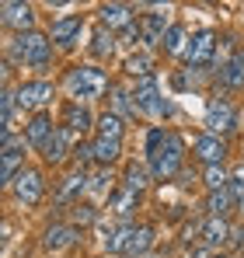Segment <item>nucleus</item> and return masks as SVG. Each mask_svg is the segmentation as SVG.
Segmentation results:
<instances>
[{
  "label": "nucleus",
  "mask_w": 244,
  "mask_h": 258,
  "mask_svg": "<svg viewBox=\"0 0 244 258\" xmlns=\"http://www.w3.org/2000/svg\"><path fill=\"white\" fill-rule=\"evenodd\" d=\"M42 192H45V181L35 168H25V171L14 178V196L21 206H39L42 203Z\"/></svg>",
  "instance_id": "nucleus-9"
},
{
  "label": "nucleus",
  "mask_w": 244,
  "mask_h": 258,
  "mask_svg": "<svg viewBox=\"0 0 244 258\" xmlns=\"http://www.w3.org/2000/svg\"><path fill=\"white\" fill-rule=\"evenodd\" d=\"M7 59H14V63H25V67H35V70H45V67H49V59H52V42H49L45 35H39V32L14 35Z\"/></svg>",
  "instance_id": "nucleus-2"
},
{
  "label": "nucleus",
  "mask_w": 244,
  "mask_h": 258,
  "mask_svg": "<svg viewBox=\"0 0 244 258\" xmlns=\"http://www.w3.org/2000/svg\"><path fill=\"white\" fill-rule=\"evenodd\" d=\"M108 185H112V174H108V168H101V171L91 174V185H87V192H108Z\"/></svg>",
  "instance_id": "nucleus-36"
},
{
  "label": "nucleus",
  "mask_w": 244,
  "mask_h": 258,
  "mask_svg": "<svg viewBox=\"0 0 244 258\" xmlns=\"http://www.w3.org/2000/svg\"><path fill=\"white\" fill-rule=\"evenodd\" d=\"M91 150H94V161H98L101 168H108L112 161H119V154H122V140H105V136H98V140L91 143Z\"/></svg>",
  "instance_id": "nucleus-22"
},
{
  "label": "nucleus",
  "mask_w": 244,
  "mask_h": 258,
  "mask_svg": "<svg viewBox=\"0 0 244 258\" xmlns=\"http://www.w3.org/2000/svg\"><path fill=\"white\" fill-rule=\"evenodd\" d=\"M0 21H4L7 28H14L18 35H25V32H32V25H35V7H32V4H21V0H4V4H0Z\"/></svg>",
  "instance_id": "nucleus-7"
},
{
  "label": "nucleus",
  "mask_w": 244,
  "mask_h": 258,
  "mask_svg": "<svg viewBox=\"0 0 244 258\" xmlns=\"http://www.w3.org/2000/svg\"><path fill=\"white\" fill-rule=\"evenodd\" d=\"M209 216H223L227 220V213L230 210H237V203H234V196H230V188H220V192H209Z\"/></svg>",
  "instance_id": "nucleus-25"
},
{
  "label": "nucleus",
  "mask_w": 244,
  "mask_h": 258,
  "mask_svg": "<svg viewBox=\"0 0 244 258\" xmlns=\"http://www.w3.org/2000/svg\"><path fill=\"white\" fill-rule=\"evenodd\" d=\"M213 258H223V255H213Z\"/></svg>",
  "instance_id": "nucleus-39"
},
{
  "label": "nucleus",
  "mask_w": 244,
  "mask_h": 258,
  "mask_svg": "<svg viewBox=\"0 0 244 258\" xmlns=\"http://www.w3.org/2000/svg\"><path fill=\"white\" fill-rule=\"evenodd\" d=\"M147 157H150V174L154 178H171L181 168V157H185V143L178 133H167V129H150L147 136Z\"/></svg>",
  "instance_id": "nucleus-1"
},
{
  "label": "nucleus",
  "mask_w": 244,
  "mask_h": 258,
  "mask_svg": "<svg viewBox=\"0 0 244 258\" xmlns=\"http://www.w3.org/2000/svg\"><path fill=\"white\" fill-rule=\"evenodd\" d=\"M77 237H81V230H77L74 223H52V227L45 230L42 244H45V251H63V248H70V244H77Z\"/></svg>",
  "instance_id": "nucleus-12"
},
{
  "label": "nucleus",
  "mask_w": 244,
  "mask_h": 258,
  "mask_svg": "<svg viewBox=\"0 0 244 258\" xmlns=\"http://www.w3.org/2000/svg\"><path fill=\"white\" fill-rule=\"evenodd\" d=\"M213 49H216V32H209V28H203L199 35H192V42H189V49H185V63H189V70H203L206 63L213 59Z\"/></svg>",
  "instance_id": "nucleus-8"
},
{
  "label": "nucleus",
  "mask_w": 244,
  "mask_h": 258,
  "mask_svg": "<svg viewBox=\"0 0 244 258\" xmlns=\"http://www.w3.org/2000/svg\"><path fill=\"white\" fill-rule=\"evenodd\" d=\"M167 14H161V11H154V14H147L143 18V25H140V32H143V42L154 45V42H164V35H167Z\"/></svg>",
  "instance_id": "nucleus-19"
},
{
  "label": "nucleus",
  "mask_w": 244,
  "mask_h": 258,
  "mask_svg": "<svg viewBox=\"0 0 244 258\" xmlns=\"http://www.w3.org/2000/svg\"><path fill=\"white\" fill-rule=\"evenodd\" d=\"M133 101H136V108L147 112V115H167V112H171V105L161 98V87H157V81H154V74L143 77V81H136Z\"/></svg>",
  "instance_id": "nucleus-5"
},
{
  "label": "nucleus",
  "mask_w": 244,
  "mask_h": 258,
  "mask_svg": "<svg viewBox=\"0 0 244 258\" xmlns=\"http://www.w3.org/2000/svg\"><path fill=\"white\" fill-rule=\"evenodd\" d=\"M227 181H230V174L223 171L220 164H209V168H206V188H209V192H220V188H227Z\"/></svg>",
  "instance_id": "nucleus-30"
},
{
  "label": "nucleus",
  "mask_w": 244,
  "mask_h": 258,
  "mask_svg": "<svg viewBox=\"0 0 244 258\" xmlns=\"http://www.w3.org/2000/svg\"><path fill=\"white\" fill-rule=\"evenodd\" d=\"M136 206H140V192H133V188H126V185L115 188V192H112V199H108V210H112L115 216H122V220H126V216H133Z\"/></svg>",
  "instance_id": "nucleus-20"
},
{
  "label": "nucleus",
  "mask_w": 244,
  "mask_h": 258,
  "mask_svg": "<svg viewBox=\"0 0 244 258\" xmlns=\"http://www.w3.org/2000/svg\"><path fill=\"white\" fill-rule=\"evenodd\" d=\"M49 101H52V84H49V81H28V84L18 87V105H21V108L42 112Z\"/></svg>",
  "instance_id": "nucleus-11"
},
{
  "label": "nucleus",
  "mask_w": 244,
  "mask_h": 258,
  "mask_svg": "<svg viewBox=\"0 0 244 258\" xmlns=\"http://www.w3.org/2000/svg\"><path fill=\"white\" fill-rule=\"evenodd\" d=\"M70 220H74V227H87V223H94V220H98V213H94V206H91V203H74Z\"/></svg>",
  "instance_id": "nucleus-32"
},
{
  "label": "nucleus",
  "mask_w": 244,
  "mask_h": 258,
  "mask_svg": "<svg viewBox=\"0 0 244 258\" xmlns=\"http://www.w3.org/2000/svg\"><path fill=\"white\" fill-rule=\"evenodd\" d=\"M230 244H237V248L244 244V227H234V230H230Z\"/></svg>",
  "instance_id": "nucleus-38"
},
{
  "label": "nucleus",
  "mask_w": 244,
  "mask_h": 258,
  "mask_svg": "<svg viewBox=\"0 0 244 258\" xmlns=\"http://www.w3.org/2000/svg\"><path fill=\"white\" fill-rule=\"evenodd\" d=\"M42 154V161L45 164H63L67 161V154H70V133L67 129H56L52 136H49V143L39 150Z\"/></svg>",
  "instance_id": "nucleus-16"
},
{
  "label": "nucleus",
  "mask_w": 244,
  "mask_h": 258,
  "mask_svg": "<svg viewBox=\"0 0 244 258\" xmlns=\"http://www.w3.org/2000/svg\"><path fill=\"white\" fill-rule=\"evenodd\" d=\"M126 74L129 77H136V81H143V77H150V59L140 52V56H129L126 59Z\"/></svg>",
  "instance_id": "nucleus-31"
},
{
  "label": "nucleus",
  "mask_w": 244,
  "mask_h": 258,
  "mask_svg": "<svg viewBox=\"0 0 244 258\" xmlns=\"http://www.w3.org/2000/svg\"><path fill=\"white\" fill-rule=\"evenodd\" d=\"M98 14H101V25H105L108 32H112V28H122V32H126V28L133 25V7H126V4H105Z\"/></svg>",
  "instance_id": "nucleus-18"
},
{
  "label": "nucleus",
  "mask_w": 244,
  "mask_h": 258,
  "mask_svg": "<svg viewBox=\"0 0 244 258\" xmlns=\"http://www.w3.org/2000/svg\"><path fill=\"white\" fill-rule=\"evenodd\" d=\"M227 188H230V196H234V203H237V210H244V164L237 171L230 174V181H227Z\"/></svg>",
  "instance_id": "nucleus-34"
},
{
  "label": "nucleus",
  "mask_w": 244,
  "mask_h": 258,
  "mask_svg": "<svg viewBox=\"0 0 244 258\" xmlns=\"http://www.w3.org/2000/svg\"><path fill=\"white\" fill-rule=\"evenodd\" d=\"M81 32H84L81 14H67V18L52 21V42H59V45H74L77 39H81Z\"/></svg>",
  "instance_id": "nucleus-13"
},
{
  "label": "nucleus",
  "mask_w": 244,
  "mask_h": 258,
  "mask_svg": "<svg viewBox=\"0 0 244 258\" xmlns=\"http://www.w3.org/2000/svg\"><path fill=\"white\" fill-rule=\"evenodd\" d=\"M70 91H74V98H81V101H94V98H101V94L108 91V77H105V70H98V67H74V74H70Z\"/></svg>",
  "instance_id": "nucleus-3"
},
{
  "label": "nucleus",
  "mask_w": 244,
  "mask_h": 258,
  "mask_svg": "<svg viewBox=\"0 0 244 258\" xmlns=\"http://www.w3.org/2000/svg\"><path fill=\"white\" fill-rule=\"evenodd\" d=\"M14 105H18V94L4 91L0 94V119H4V129L0 133H11V126H14Z\"/></svg>",
  "instance_id": "nucleus-29"
},
{
  "label": "nucleus",
  "mask_w": 244,
  "mask_h": 258,
  "mask_svg": "<svg viewBox=\"0 0 244 258\" xmlns=\"http://www.w3.org/2000/svg\"><path fill=\"white\" fill-rule=\"evenodd\" d=\"M0 143H4V164H0V178L4 185H14V178L25 171V140H14V133H0Z\"/></svg>",
  "instance_id": "nucleus-4"
},
{
  "label": "nucleus",
  "mask_w": 244,
  "mask_h": 258,
  "mask_svg": "<svg viewBox=\"0 0 244 258\" xmlns=\"http://www.w3.org/2000/svg\"><path fill=\"white\" fill-rule=\"evenodd\" d=\"M56 129H52V119L45 115V112H35V119L25 126V143L28 147H35V150H42L45 143H49V136H52Z\"/></svg>",
  "instance_id": "nucleus-14"
},
{
  "label": "nucleus",
  "mask_w": 244,
  "mask_h": 258,
  "mask_svg": "<svg viewBox=\"0 0 244 258\" xmlns=\"http://www.w3.org/2000/svg\"><path fill=\"white\" fill-rule=\"evenodd\" d=\"M206 126H209L213 136L234 133V129H237V112H234V105H230L227 98H213V101L206 105Z\"/></svg>",
  "instance_id": "nucleus-6"
},
{
  "label": "nucleus",
  "mask_w": 244,
  "mask_h": 258,
  "mask_svg": "<svg viewBox=\"0 0 244 258\" xmlns=\"http://www.w3.org/2000/svg\"><path fill=\"white\" fill-rule=\"evenodd\" d=\"M136 42H143V32H140V25H129L122 32V45H136Z\"/></svg>",
  "instance_id": "nucleus-37"
},
{
  "label": "nucleus",
  "mask_w": 244,
  "mask_h": 258,
  "mask_svg": "<svg viewBox=\"0 0 244 258\" xmlns=\"http://www.w3.org/2000/svg\"><path fill=\"white\" fill-rule=\"evenodd\" d=\"M199 241L206 248H220L223 241H230V227L223 216H206V223L199 227Z\"/></svg>",
  "instance_id": "nucleus-15"
},
{
  "label": "nucleus",
  "mask_w": 244,
  "mask_h": 258,
  "mask_svg": "<svg viewBox=\"0 0 244 258\" xmlns=\"http://www.w3.org/2000/svg\"><path fill=\"white\" fill-rule=\"evenodd\" d=\"M98 136H105V140H122V115L105 112V115L98 119Z\"/></svg>",
  "instance_id": "nucleus-27"
},
{
  "label": "nucleus",
  "mask_w": 244,
  "mask_h": 258,
  "mask_svg": "<svg viewBox=\"0 0 244 258\" xmlns=\"http://www.w3.org/2000/svg\"><path fill=\"white\" fill-rule=\"evenodd\" d=\"M126 188H133V192H143V188H147V171L133 164V168L126 171Z\"/></svg>",
  "instance_id": "nucleus-35"
},
{
  "label": "nucleus",
  "mask_w": 244,
  "mask_h": 258,
  "mask_svg": "<svg viewBox=\"0 0 244 258\" xmlns=\"http://www.w3.org/2000/svg\"><path fill=\"white\" fill-rule=\"evenodd\" d=\"M150 248H154V230H150V227H133L129 237H126L122 255L126 258H140V255H147Z\"/></svg>",
  "instance_id": "nucleus-17"
},
{
  "label": "nucleus",
  "mask_w": 244,
  "mask_h": 258,
  "mask_svg": "<svg viewBox=\"0 0 244 258\" xmlns=\"http://www.w3.org/2000/svg\"><path fill=\"white\" fill-rule=\"evenodd\" d=\"M185 42H192V39L185 35V28H181V25H171L161 45H164V52H167V56H185V49H189Z\"/></svg>",
  "instance_id": "nucleus-24"
},
{
  "label": "nucleus",
  "mask_w": 244,
  "mask_h": 258,
  "mask_svg": "<svg viewBox=\"0 0 244 258\" xmlns=\"http://www.w3.org/2000/svg\"><path fill=\"white\" fill-rule=\"evenodd\" d=\"M91 52H94V56H112V52H115V35H112L108 28L94 32V42H91Z\"/></svg>",
  "instance_id": "nucleus-28"
},
{
  "label": "nucleus",
  "mask_w": 244,
  "mask_h": 258,
  "mask_svg": "<svg viewBox=\"0 0 244 258\" xmlns=\"http://www.w3.org/2000/svg\"><path fill=\"white\" fill-rule=\"evenodd\" d=\"M91 185V174L87 171H74L70 178H63V188H59V199H74L77 192H84Z\"/></svg>",
  "instance_id": "nucleus-26"
},
{
  "label": "nucleus",
  "mask_w": 244,
  "mask_h": 258,
  "mask_svg": "<svg viewBox=\"0 0 244 258\" xmlns=\"http://www.w3.org/2000/svg\"><path fill=\"white\" fill-rule=\"evenodd\" d=\"M63 129H67L70 136H84V133L91 129V112H87L84 105H70V108H67V126Z\"/></svg>",
  "instance_id": "nucleus-23"
},
{
  "label": "nucleus",
  "mask_w": 244,
  "mask_h": 258,
  "mask_svg": "<svg viewBox=\"0 0 244 258\" xmlns=\"http://www.w3.org/2000/svg\"><path fill=\"white\" fill-rule=\"evenodd\" d=\"M112 105H115V112H122V115H136L140 108H136V101H133V94L129 91H112Z\"/></svg>",
  "instance_id": "nucleus-33"
},
{
  "label": "nucleus",
  "mask_w": 244,
  "mask_h": 258,
  "mask_svg": "<svg viewBox=\"0 0 244 258\" xmlns=\"http://www.w3.org/2000/svg\"><path fill=\"white\" fill-rule=\"evenodd\" d=\"M192 150H196V157L203 161L206 168L209 164H223V157H227V143L220 136H213V133H199L192 140Z\"/></svg>",
  "instance_id": "nucleus-10"
},
{
  "label": "nucleus",
  "mask_w": 244,
  "mask_h": 258,
  "mask_svg": "<svg viewBox=\"0 0 244 258\" xmlns=\"http://www.w3.org/2000/svg\"><path fill=\"white\" fill-rule=\"evenodd\" d=\"M220 84L230 87V91H241L244 87V59H241V52H234V56L220 67Z\"/></svg>",
  "instance_id": "nucleus-21"
}]
</instances>
